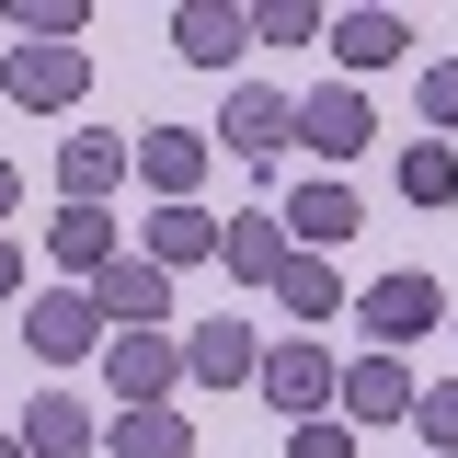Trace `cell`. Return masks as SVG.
<instances>
[{"instance_id":"9c48e42d","label":"cell","mask_w":458,"mask_h":458,"mask_svg":"<svg viewBox=\"0 0 458 458\" xmlns=\"http://www.w3.org/2000/svg\"><path fill=\"white\" fill-rule=\"evenodd\" d=\"M218 138L241 149V161H276L286 138H298V104H286V92H264V81H241V92H229V114H218Z\"/></svg>"},{"instance_id":"277c9868","label":"cell","mask_w":458,"mask_h":458,"mask_svg":"<svg viewBox=\"0 0 458 458\" xmlns=\"http://www.w3.org/2000/svg\"><path fill=\"white\" fill-rule=\"evenodd\" d=\"M0 92H12V104H35V114H57V104H81V92H92V57H81V47H12Z\"/></svg>"},{"instance_id":"83f0119b","label":"cell","mask_w":458,"mask_h":458,"mask_svg":"<svg viewBox=\"0 0 458 458\" xmlns=\"http://www.w3.org/2000/svg\"><path fill=\"white\" fill-rule=\"evenodd\" d=\"M0 298H23V252H12V229H0Z\"/></svg>"},{"instance_id":"9a60e30c","label":"cell","mask_w":458,"mask_h":458,"mask_svg":"<svg viewBox=\"0 0 458 458\" xmlns=\"http://www.w3.org/2000/svg\"><path fill=\"white\" fill-rule=\"evenodd\" d=\"M92 447H104V424H92L69 390H47L35 412H23V458H92Z\"/></svg>"},{"instance_id":"4316f807","label":"cell","mask_w":458,"mask_h":458,"mask_svg":"<svg viewBox=\"0 0 458 458\" xmlns=\"http://www.w3.org/2000/svg\"><path fill=\"white\" fill-rule=\"evenodd\" d=\"M424 114H436V126H458V69H424Z\"/></svg>"},{"instance_id":"5bb4252c","label":"cell","mask_w":458,"mask_h":458,"mask_svg":"<svg viewBox=\"0 0 458 458\" xmlns=\"http://www.w3.org/2000/svg\"><path fill=\"white\" fill-rule=\"evenodd\" d=\"M298 138H310L321 161H355V149H367V92H355V81L310 92V104H298Z\"/></svg>"},{"instance_id":"52a82bcc","label":"cell","mask_w":458,"mask_h":458,"mask_svg":"<svg viewBox=\"0 0 458 458\" xmlns=\"http://www.w3.org/2000/svg\"><path fill=\"white\" fill-rule=\"evenodd\" d=\"M92 310L126 321V333H149V321H172V276L149 264V252H114L104 276H92Z\"/></svg>"},{"instance_id":"4fadbf2b","label":"cell","mask_w":458,"mask_h":458,"mask_svg":"<svg viewBox=\"0 0 458 458\" xmlns=\"http://www.w3.org/2000/svg\"><path fill=\"white\" fill-rule=\"evenodd\" d=\"M286 252H298V241H286L276 207H252V218H229V229H218V264H229L241 286H276V276H286Z\"/></svg>"},{"instance_id":"cb8c5ba5","label":"cell","mask_w":458,"mask_h":458,"mask_svg":"<svg viewBox=\"0 0 458 458\" xmlns=\"http://www.w3.org/2000/svg\"><path fill=\"white\" fill-rule=\"evenodd\" d=\"M412 424H424L436 458H458V378H447V390H412Z\"/></svg>"},{"instance_id":"484cf974","label":"cell","mask_w":458,"mask_h":458,"mask_svg":"<svg viewBox=\"0 0 458 458\" xmlns=\"http://www.w3.org/2000/svg\"><path fill=\"white\" fill-rule=\"evenodd\" d=\"M286 458H355V424H286Z\"/></svg>"},{"instance_id":"7c38bea8","label":"cell","mask_w":458,"mask_h":458,"mask_svg":"<svg viewBox=\"0 0 458 458\" xmlns=\"http://www.w3.org/2000/svg\"><path fill=\"white\" fill-rule=\"evenodd\" d=\"M333 401L355 412V424H412V367H401V355H355Z\"/></svg>"},{"instance_id":"f1b7e54d","label":"cell","mask_w":458,"mask_h":458,"mask_svg":"<svg viewBox=\"0 0 458 458\" xmlns=\"http://www.w3.org/2000/svg\"><path fill=\"white\" fill-rule=\"evenodd\" d=\"M12 207H23V172H12V161H0V218H12Z\"/></svg>"},{"instance_id":"f546056e","label":"cell","mask_w":458,"mask_h":458,"mask_svg":"<svg viewBox=\"0 0 458 458\" xmlns=\"http://www.w3.org/2000/svg\"><path fill=\"white\" fill-rule=\"evenodd\" d=\"M0 458H23V436H0Z\"/></svg>"},{"instance_id":"d4e9b609","label":"cell","mask_w":458,"mask_h":458,"mask_svg":"<svg viewBox=\"0 0 458 458\" xmlns=\"http://www.w3.org/2000/svg\"><path fill=\"white\" fill-rule=\"evenodd\" d=\"M252 35H264V47H310V35H321V12H310V0H264V12H252Z\"/></svg>"},{"instance_id":"8fae6325","label":"cell","mask_w":458,"mask_h":458,"mask_svg":"<svg viewBox=\"0 0 458 458\" xmlns=\"http://www.w3.org/2000/svg\"><path fill=\"white\" fill-rule=\"evenodd\" d=\"M355 229H367L355 183H298V195H286V241H298V252H333V241H355Z\"/></svg>"},{"instance_id":"7a4b0ae2","label":"cell","mask_w":458,"mask_h":458,"mask_svg":"<svg viewBox=\"0 0 458 458\" xmlns=\"http://www.w3.org/2000/svg\"><path fill=\"white\" fill-rule=\"evenodd\" d=\"M333 390H344V367L321 355V333L264 355V401H276V412H298V424H321V412H333Z\"/></svg>"},{"instance_id":"d6986e66","label":"cell","mask_w":458,"mask_h":458,"mask_svg":"<svg viewBox=\"0 0 458 458\" xmlns=\"http://www.w3.org/2000/svg\"><path fill=\"white\" fill-rule=\"evenodd\" d=\"M276 298L298 310V321H333V310H344V276H333V252H286Z\"/></svg>"},{"instance_id":"3957f363","label":"cell","mask_w":458,"mask_h":458,"mask_svg":"<svg viewBox=\"0 0 458 458\" xmlns=\"http://www.w3.org/2000/svg\"><path fill=\"white\" fill-rule=\"evenodd\" d=\"M104 378H114L126 412H161V390L183 378V344H161V333H104Z\"/></svg>"},{"instance_id":"2e32d148","label":"cell","mask_w":458,"mask_h":458,"mask_svg":"<svg viewBox=\"0 0 458 458\" xmlns=\"http://www.w3.org/2000/svg\"><path fill=\"white\" fill-rule=\"evenodd\" d=\"M57 183H69V207H104L114 183H126V138H69L57 149Z\"/></svg>"},{"instance_id":"6da1fadb","label":"cell","mask_w":458,"mask_h":458,"mask_svg":"<svg viewBox=\"0 0 458 458\" xmlns=\"http://www.w3.org/2000/svg\"><path fill=\"white\" fill-rule=\"evenodd\" d=\"M355 321L378 333V355H401V344H424L436 321H447V298H436V276H378L367 298H355Z\"/></svg>"},{"instance_id":"ffe728a7","label":"cell","mask_w":458,"mask_h":458,"mask_svg":"<svg viewBox=\"0 0 458 458\" xmlns=\"http://www.w3.org/2000/svg\"><path fill=\"white\" fill-rule=\"evenodd\" d=\"M207 252H218V218H207V207H161V218H149V264H207Z\"/></svg>"},{"instance_id":"5b68a950","label":"cell","mask_w":458,"mask_h":458,"mask_svg":"<svg viewBox=\"0 0 458 458\" xmlns=\"http://www.w3.org/2000/svg\"><path fill=\"white\" fill-rule=\"evenodd\" d=\"M126 172H138L161 207H195V183H207V138H195V126H149V138L126 149Z\"/></svg>"},{"instance_id":"ac0fdd59","label":"cell","mask_w":458,"mask_h":458,"mask_svg":"<svg viewBox=\"0 0 458 458\" xmlns=\"http://www.w3.org/2000/svg\"><path fill=\"white\" fill-rule=\"evenodd\" d=\"M104 447L114 458H195V424H183V412H114Z\"/></svg>"},{"instance_id":"603a6c76","label":"cell","mask_w":458,"mask_h":458,"mask_svg":"<svg viewBox=\"0 0 458 458\" xmlns=\"http://www.w3.org/2000/svg\"><path fill=\"white\" fill-rule=\"evenodd\" d=\"M401 195H412V207H447V195H458V161L436 149V138H412V149H401Z\"/></svg>"},{"instance_id":"30bf717a","label":"cell","mask_w":458,"mask_h":458,"mask_svg":"<svg viewBox=\"0 0 458 458\" xmlns=\"http://www.w3.org/2000/svg\"><path fill=\"white\" fill-rule=\"evenodd\" d=\"M172 47L195 57V69H229V57L252 47V12H241V0H183V12H172Z\"/></svg>"},{"instance_id":"44dd1931","label":"cell","mask_w":458,"mask_h":458,"mask_svg":"<svg viewBox=\"0 0 458 458\" xmlns=\"http://www.w3.org/2000/svg\"><path fill=\"white\" fill-rule=\"evenodd\" d=\"M47 241H57V264H81V276H104V264H114V218H104V207H57Z\"/></svg>"},{"instance_id":"8992f818","label":"cell","mask_w":458,"mask_h":458,"mask_svg":"<svg viewBox=\"0 0 458 458\" xmlns=\"http://www.w3.org/2000/svg\"><path fill=\"white\" fill-rule=\"evenodd\" d=\"M23 344H35L47 367H69V355H92V344H104V310H92V286H47V298L23 310Z\"/></svg>"},{"instance_id":"7402d4cb","label":"cell","mask_w":458,"mask_h":458,"mask_svg":"<svg viewBox=\"0 0 458 458\" xmlns=\"http://www.w3.org/2000/svg\"><path fill=\"white\" fill-rule=\"evenodd\" d=\"M81 23H92V0H12V35L23 47H69Z\"/></svg>"},{"instance_id":"ba28073f","label":"cell","mask_w":458,"mask_h":458,"mask_svg":"<svg viewBox=\"0 0 458 458\" xmlns=\"http://www.w3.org/2000/svg\"><path fill=\"white\" fill-rule=\"evenodd\" d=\"M183 378H207V390H241V378H264V344H252V321H195L183 333Z\"/></svg>"},{"instance_id":"e0dca14e","label":"cell","mask_w":458,"mask_h":458,"mask_svg":"<svg viewBox=\"0 0 458 458\" xmlns=\"http://www.w3.org/2000/svg\"><path fill=\"white\" fill-rule=\"evenodd\" d=\"M333 57H344V69H390V57H412V23H401V12H344Z\"/></svg>"}]
</instances>
